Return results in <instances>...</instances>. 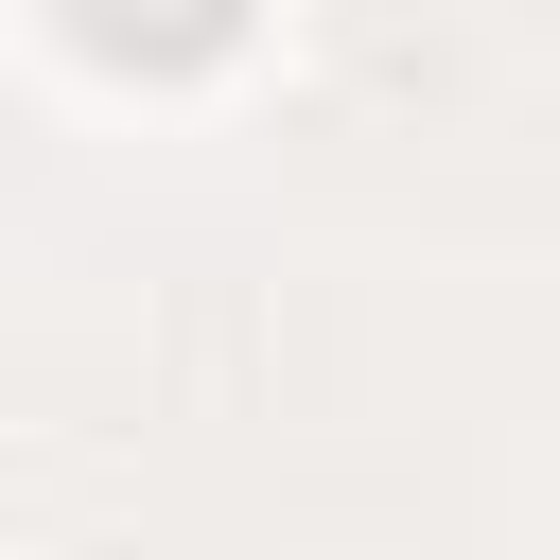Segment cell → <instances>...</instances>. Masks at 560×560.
<instances>
[{
    "label": "cell",
    "mask_w": 560,
    "mask_h": 560,
    "mask_svg": "<svg viewBox=\"0 0 560 560\" xmlns=\"http://www.w3.org/2000/svg\"><path fill=\"white\" fill-rule=\"evenodd\" d=\"M70 18H88V52H122V70H192V52H228L245 0H70Z\"/></svg>",
    "instance_id": "1"
}]
</instances>
